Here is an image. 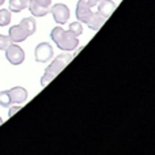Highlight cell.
Wrapping results in <instances>:
<instances>
[{
    "mask_svg": "<svg viewBox=\"0 0 155 155\" xmlns=\"http://www.w3.org/2000/svg\"><path fill=\"white\" fill-rule=\"evenodd\" d=\"M35 61L38 63H46L53 57V48L49 42H41L37 45L34 51Z\"/></svg>",
    "mask_w": 155,
    "mask_h": 155,
    "instance_id": "6",
    "label": "cell"
},
{
    "mask_svg": "<svg viewBox=\"0 0 155 155\" xmlns=\"http://www.w3.org/2000/svg\"><path fill=\"white\" fill-rule=\"evenodd\" d=\"M105 22H106V19H105L99 12H93L90 21L87 22V26L90 27L91 30H99V29H101V26L105 23Z\"/></svg>",
    "mask_w": 155,
    "mask_h": 155,
    "instance_id": "11",
    "label": "cell"
},
{
    "mask_svg": "<svg viewBox=\"0 0 155 155\" xmlns=\"http://www.w3.org/2000/svg\"><path fill=\"white\" fill-rule=\"evenodd\" d=\"M91 15H93V10H91V7L87 4V3H84L83 0H79L78 2V5H76V18L78 21L80 22V23H86L87 25V22L90 21Z\"/></svg>",
    "mask_w": 155,
    "mask_h": 155,
    "instance_id": "7",
    "label": "cell"
},
{
    "mask_svg": "<svg viewBox=\"0 0 155 155\" xmlns=\"http://www.w3.org/2000/svg\"><path fill=\"white\" fill-rule=\"evenodd\" d=\"M72 59H74V56H71V54H68V53L57 56L56 59L51 63V65L45 70V74H44V76L41 78V86H42V87L48 86L54 78L59 75V74L72 61Z\"/></svg>",
    "mask_w": 155,
    "mask_h": 155,
    "instance_id": "2",
    "label": "cell"
},
{
    "mask_svg": "<svg viewBox=\"0 0 155 155\" xmlns=\"http://www.w3.org/2000/svg\"><path fill=\"white\" fill-rule=\"evenodd\" d=\"M97 5H98V12L101 14L105 19L109 18V16L113 14V11L116 10V4H114V2H112V0H101Z\"/></svg>",
    "mask_w": 155,
    "mask_h": 155,
    "instance_id": "10",
    "label": "cell"
},
{
    "mask_svg": "<svg viewBox=\"0 0 155 155\" xmlns=\"http://www.w3.org/2000/svg\"><path fill=\"white\" fill-rule=\"evenodd\" d=\"M49 12L53 15L56 23H59L60 26L65 25L68 22V19H70V8L65 4H63V3H57V4L52 5Z\"/></svg>",
    "mask_w": 155,
    "mask_h": 155,
    "instance_id": "5",
    "label": "cell"
},
{
    "mask_svg": "<svg viewBox=\"0 0 155 155\" xmlns=\"http://www.w3.org/2000/svg\"><path fill=\"white\" fill-rule=\"evenodd\" d=\"M70 31L74 35H76V37L82 35V33H83V26H82V23H80L79 21L70 23Z\"/></svg>",
    "mask_w": 155,
    "mask_h": 155,
    "instance_id": "15",
    "label": "cell"
},
{
    "mask_svg": "<svg viewBox=\"0 0 155 155\" xmlns=\"http://www.w3.org/2000/svg\"><path fill=\"white\" fill-rule=\"evenodd\" d=\"M21 109H22V106H21V105H19V106H12L10 110H8V117H12V116L15 114L16 112H19V110H21Z\"/></svg>",
    "mask_w": 155,
    "mask_h": 155,
    "instance_id": "18",
    "label": "cell"
},
{
    "mask_svg": "<svg viewBox=\"0 0 155 155\" xmlns=\"http://www.w3.org/2000/svg\"><path fill=\"white\" fill-rule=\"evenodd\" d=\"M29 5V0H10L8 2V7H10L11 12H21Z\"/></svg>",
    "mask_w": 155,
    "mask_h": 155,
    "instance_id": "13",
    "label": "cell"
},
{
    "mask_svg": "<svg viewBox=\"0 0 155 155\" xmlns=\"http://www.w3.org/2000/svg\"><path fill=\"white\" fill-rule=\"evenodd\" d=\"M11 44V40L8 35H3L0 34V51H5L8 48V45Z\"/></svg>",
    "mask_w": 155,
    "mask_h": 155,
    "instance_id": "17",
    "label": "cell"
},
{
    "mask_svg": "<svg viewBox=\"0 0 155 155\" xmlns=\"http://www.w3.org/2000/svg\"><path fill=\"white\" fill-rule=\"evenodd\" d=\"M11 22V11L5 10V8H2L0 10V27L8 26Z\"/></svg>",
    "mask_w": 155,
    "mask_h": 155,
    "instance_id": "14",
    "label": "cell"
},
{
    "mask_svg": "<svg viewBox=\"0 0 155 155\" xmlns=\"http://www.w3.org/2000/svg\"><path fill=\"white\" fill-rule=\"evenodd\" d=\"M19 25H21V26L26 30V33L29 34V37L34 34L35 30H37V23H35V19L31 18V16H29V18H23Z\"/></svg>",
    "mask_w": 155,
    "mask_h": 155,
    "instance_id": "12",
    "label": "cell"
},
{
    "mask_svg": "<svg viewBox=\"0 0 155 155\" xmlns=\"http://www.w3.org/2000/svg\"><path fill=\"white\" fill-rule=\"evenodd\" d=\"M5 57L12 65H19L25 61V52L16 44H10L8 48L5 49Z\"/></svg>",
    "mask_w": 155,
    "mask_h": 155,
    "instance_id": "4",
    "label": "cell"
},
{
    "mask_svg": "<svg viewBox=\"0 0 155 155\" xmlns=\"http://www.w3.org/2000/svg\"><path fill=\"white\" fill-rule=\"evenodd\" d=\"M0 106L3 107L11 106V98H10V94H8V90L0 91Z\"/></svg>",
    "mask_w": 155,
    "mask_h": 155,
    "instance_id": "16",
    "label": "cell"
},
{
    "mask_svg": "<svg viewBox=\"0 0 155 155\" xmlns=\"http://www.w3.org/2000/svg\"><path fill=\"white\" fill-rule=\"evenodd\" d=\"M2 124H3V118L0 117V125H2Z\"/></svg>",
    "mask_w": 155,
    "mask_h": 155,
    "instance_id": "20",
    "label": "cell"
},
{
    "mask_svg": "<svg viewBox=\"0 0 155 155\" xmlns=\"http://www.w3.org/2000/svg\"><path fill=\"white\" fill-rule=\"evenodd\" d=\"M5 0H0V5H3V3H4Z\"/></svg>",
    "mask_w": 155,
    "mask_h": 155,
    "instance_id": "19",
    "label": "cell"
},
{
    "mask_svg": "<svg viewBox=\"0 0 155 155\" xmlns=\"http://www.w3.org/2000/svg\"><path fill=\"white\" fill-rule=\"evenodd\" d=\"M8 94H10V98H11V104L22 105L27 101V90L25 87H21V86L10 88Z\"/></svg>",
    "mask_w": 155,
    "mask_h": 155,
    "instance_id": "8",
    "label": "cell"
},
{
    "mask_svg": "<svg viewBox=\"0 0 155 155\" xmlns=\"http://www.w3.org/2000/svg\"><path fill=\"white\" fill-rule=\"evenodd\" d=\"M51 38L53 40V42L57 45V48H60L61 51L65 52H72L75 51L79 45V40L76 35H74L70 30H64L60 26L54 27L51 33Z\"/></svg>",
    "mask_w": 155,
    "mask_h": 155,
    "instance_id": "1",
    "label": "cell"
},
{
    "mask_svg": "<svg viewBox=\"0 0 155 155\" xmlns=\"http://www.w3.org/2000/svg\"><path fill=\"white\" fill-rule=\"evenodd\" d=\"M8 37H10L11 42L19 44V42H23L29 37V34H27L26 30L21 25H15V26H11V29L8 30Z\"/></svg>",
    "mask_w": 155,
    "mask_h": 155,
    "instance_id": "9",
    "label": "cell"
},
{
    "mask_svg": "<svg viewBox=\"0 0 155 155\" xmlns=\"http://www.w3.org/2000/svg\"><path fill=\"white\" fill-rule=\"evenodd\" d=\"M29 10L33 16L42 18L48 15L52 7V0H29Z\"/></svg>",
    "mask_w": 155,
    "mask_h": 155,
    "instance_id": "3",
    "label": "cell"
}]
</instances>
